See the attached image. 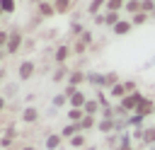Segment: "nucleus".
<instances>
[{"instance_id": "1", "label": "nucleus", "mask_w": 155, "mask_h": 150, "mask_svg": "<svg viewBox=\"0 0 155 150\" xmlns=\"http://www.w3.org/2000/svg\"><path fill=\"white\" fill-rule=\"evenodd\" d=\"M133 138L140 140L145 148H155V126H143L133 131Z\"/></svg>"}, {"instance_id": "2", "label": "nucleus", "mask_w": 155, "mask_h": 150, "mask_svg": "<svg viewBox=\"0 0 155 150\" xmlns=\"http://www.w3.org/2000/svg\"><path fill=\"white\" fill-rule=\"evenodd\" d=\"M143 97H145V94L138 90V92H131V94H126V97H124L119 104L124 106V111H126V114H136V109H138V104H140V99H143Z\"/></svg>"}, {"instance_id": "3", "label": "nucleus", "mask_w": 155, "mask_h": 150, "mask_svg": "<svg viewBox=\"0 0 155 150\" xmlns=\"http://www.w3.org/2000/svg\"><path fill=\"white\" fill-rule=\"evenodd\" d=\"M136 114H138V116H143V119H148V116H155V99L145 94V97L140 99V104H138Z\"/></svg>"}, {"instance_id": "4", "label": "nucleus", "mask_w": 155, "mask_h": 150, "mask_svg": "<svg viewBox=\"0 0 155 150\" xmlns=\"http://www.w3.org/2000/svg\"><path fill=\"white\" fill-rule=\"evenodd\" d=\"M97 131L104 135H114L116 133V119H99L97 121Z\"/></svg>"}, {"instance_id": "5", "label": "nucleus", "mask_w": 155, "mask_h": 150, "mask_svg": "<svg viewBox=\"0 0 155 150\" xmlns=\"http://www.w3.org/2000/svg\"><path fill=\"white\" fill-rule=\"evenodd\" d=\"M87 99H90V97H87V94H85L82 90H78L75 94H70V99H68V104H70L73 109H82V106L87 104Z\"/></svg>"}, {"instance_id": "6", "label": "nucleus", "mask_w": 155, "mask_h": 150, "mask_svg": "<svg viewBox=\"0 0 155 150\" xmlns=\"http://www.w3.org/2000/svg\"><path fill=\"white\" fill-rule=\"evenodd\" d=\"M131 29H133V24H131V19H121L116 27H111V31H114V36H126V34H131Z\"/></svg>"}, {"instance_id": "7", "label": "nucleus", "mask_w": 155, "mask_h": 150, "mask_svg": "<svg viewBox=\"0 0 155 150\" xmlns=\"http://www.w3.org/2000/svg\"><path fill=\"white\" fill-rule=\"evenodd\" d=\"M82 111H85V116H99L102 114V106H99L97 99H87V104L82 106Z\"/></svg>"}, {"instance_id": "8", "label": "nucleus", "mask_w": 155, "mask_h": 150, "mask_svg": "<svg viewBox=\"0 0 155 150\" xmlns=\"http://www.w3.org/2000/svg\"><path fill=\"white\" fill-rule=\"evenodd\" d=\"M126 94H128V92H126V85H124V80H121L119 85H114V87L109 90V97H111V99H116V102H121V99H124Z\"/></svg>"}, {"instance_id": "9", "label": "nucleus", "mask_w": 155, "mask_h": 150, "mask_svg": "<svg viewBox=\"0 0 155 150\" xmlns=\"http://www.w3.org/2000/svg\"><path fill=\"white\" fill-rule=\"evenodd\" d=\"M102 10H107V0H92V2L87 5V12H90L92 17L102 15Z\"/></svg>"}, {"instance_id": "10", "label": "nucleus", "mask_w": 155, "mask_h": 150, "mask_svg": "<svg viewBox=\"0 0 155 150\" xmlns=\"http://www.w3.org/2000/svg\"><path fill=\"white\" fill-rule=\"evenodd\" d=\"M121 19H124L121 12H109V10H104V24H107V27H116Z\"/></svg>"}, {"instance_id": "11", "label": "nucleus", "mask_w": 155, "mask_h": 150, "mask_svg": "<svg viewBox=\"0 0 155 150\" xmlns=\"http://www.w3.org/2000/svg\"><path fill=\"white\" fill-rule=\"evenodd\" d=\"M31 75H34V63L31 60H24L19 65V80H29Z\"/></svg>"}, {"instance_id": "12", "label": "nucleus", "mask_w": 155, "mask_h": 150, "mask_svg": "<svg viewBox=\"0 0 155 150\" xmlns=\"http://www.w3.org/2000/svg\"><path fill=\"white\" fill-rule=\"evenodd\" d=\"M87 80V75L82 73V70H73L70 75H68V85H73V87H78V85H82Z\"/></svg>"}, {"instance_id": "13", "label": "nucleus", "mask_w": 155, "mask_h": 150, "mask_svg": "<svg viewBox=\"0 0 155 150\" xmlns=\"http://www.w3.org/2000/svg\"><path fill=\"white\" fill-rule=\"evenodd\" d=\"M124 12H126L128 17H133V15L143 12V7H140V0H128V2L124 5Z\"/></svg>"}, {"instance_id": "14", "label": "nucleus", "mask_w": 155, "mask_h": 150, "mask_svg": "<svg viewBox=\"0 0 155 150\" xmlns=\"http://www.w3.org/2000/svg\"><path fill=\"white\" fill-rule=\"evenodd\" d=\"M39 15H41V17H53V15H56V7H53V2H48V0L39 2Z\"/></svg>"}, {"instance_id": "15", "label": "nucleus", "mask_w": 155, "mask_h": 150, "mask_svg": "<svg viewBox=\"0 0 155 150\" xmlns=\"http://www.w3.org/2000/svg\"><path fill=\"white\" fill-rule=\"evenodd\" d=\"M19 44H22L19 31H12V34H10V39H7V51H10V53H15V51L19 48Z\"/></svg>"}, {"instance_id": "16", "label": "nucleus", "mask_w": 155, "mask_h": 150, "mask_svg": "<svg viewBox=\"0 0 155 150\" xmlns=\"http://www.w3.org/2000/svg\"><path fill=\"white\" fill-rule=\"evenodd\" d=\"M70 51H73V48H70V46H65V44H63V46H58V48H56V63H61V65H63V63L68 60Z\"/></svg>"}, {"instance_id": "17", "label": "nucleus", "mask_w": 155, "mask_h": 150, "mask_svg": "<svg viewBox=\"0 0 155 150\" xmlns=\"http://www.w3.org/2000/svg\"><path fill=\"white\" fill-rule=\"evenodd\" d=\"M53 7H56V15H65V12H70L73 0H53Z\"/></svg>"}, {"instance_id": "18", "label": "nucleus", "mask_w": 155, "mask_h": 150, "mask_svg": "<svg viewBox=\"0 0 155 150\" xmlns=\"http://www.w3.org/2000/svg\"><path fill=\"white\" fill-rule=\"evenodd\" d=\"M128 19H131V24H133V27H143V24H148V22H150V15H148V12H138V15L128 17Z\"/></svg>"}, {"instance_id": "19", "label": "nucleus", "mask_w": 155, "mask_h": 150, "mask_svg": "<svg viewBox=\"0 0 155 150\" xmlns=\"http://www.w3.org/2000/svg\"><path fill=\"white\" fill-rule=\"evenodd\" d=\"M82 119H85V111H82V109H73V106L68 109V121H70V123H80Z\"/></svg>"}, {"instance_id": "20", "label": "nucleus", "mask_w": 155, "mask_h": 150, "mask_svg": "<svg viewBox=\"0 0 155 150\" xmlns=\"http://www.w3.org/2000/svg\"><path fill=\"white\" fill-rule=\"evenodd\" d=\"M61 143H63V135H61V133H53V135H48V138H46V148H48V150L61 148Z\"/></svg>"}, {"instance_id": "21", "label": "nucleus", "mask_w": 155, "mask_h": 150, "mask_svg": "<svg viewBox=\"0 0 155 150\" xmlns=\"http://www.w3.org/2000/svg\"><path fill=\"white\" fill-rule=\"evenodd\" d=\"M119 82H121L119 73H107V75H104V87H107V90H111V87L119 85Z\"/></svg>"}, {"instance_id": "22", "label": "nucleus", "mask_w": 155, "mask_h": 150, "mask_svg": "<svg viewBox=\"0 0 155 150\" xmlns=\"http://www.w3.org/2000/svg\"><path fill=\"white\" fill-rule=\"evenodd\" d=\"M126 126H133V128H143V126H145V119H143V116H138V114H131V116L126 119Z\"/></svg>"}, {"instance_id": "23", "label": "nucleus", "mask_w": 155, "mask_h": 150, "mask_svg": "<svg viewBox=\"0 0 155 150\" xmlns=\"http://www.w3.org/2000/svg\"><path fill=\"white\" fill-rule=\"evenodd\" d=\"M80 131H90V128H97V116H85L80 123Z\"/></svg>"}, {"instance_id": "24", "label": "nucleus", "mask_w": 155, "mask_h": 150, "mask_svg": "<svg viewBox=\"0 0 155 150\" xmlns=\"http://www.w3.org/2000/svg\"><path fill=\"white\" fill-rule=\"evenodd\" d=\"M68 143H70L73 148H85V145H87V135H85V133H78V135H73Z\"/></svg>"}, {"instance_id": "25", "label": "nucleus", "mask_w": 155, "mask_h": 150, "mask_svg": "<svg viewBox=\"0 0 155 150\" xmlns=\"http://www.w3.org/2000/svg\"><path fill=\"white\" fill-rule=\"evenodd\" d=\"M22 119H24L27 123H34V121L39 119V111H36L34 106H29V109H24V114H22Z\"/></svg>"}, {"instance_id": "26", "label": "nucleus", "mask_w": 155, "mask_h": 150, "mask_svg": "<svg viewBox=\"0 0 155 150\" xmlns=\"http://www.w3.org/2000/svg\"><path fill=\"white\" fill-rule=\"evenodd\" d=\"M124 0H107V10L109 12H124Z\"/></svg>"}, {"instance_id": "27", "label": "nucleus", "mask_w": 155, "mask_h": 150, "mask_svg": "<svg viewBox=\"0 0 155 150\" xmlns=\"http://www.w3.org/2000/svg\"><path fill=\"white\" fill-rule=\"evenodd\" d=\"M87 80H90L94 87H104V75H99V73H90Z\"/></svg>"}, {"instance_id": "28", "label": "nucleus", "mask_w": 155, "mask_h": 150, "mask_svg": "<svg viewBox=\"0 0 155 150\" xmlns=\"http://www.w3.org/2000/svg\"><path fill=\"white\" fill-rule=\"evenodd\" d=\"M140 7H143V12L153 15L155 12V0H140Z\"/></svg>"}, {"instance_id": "29", "label": "nucleus", "mask_w": 155, "mask_h": 150, "mask_svg": "<svg viewBox=\"0 0 155 150\" xmlns=\"http://www.w3.org/2000/svg\"><path fill=\"white\" fill-rule=\"evenodd\" d=\"M65 75H70V73H68V68H65V65H61V68L56 70V75H53V80H56V82H61V80H65Z\"/></svg>"}, {"instance_id": "30", "label": "nucleus", "mask_w": 155, "mask_h": 150, "mask_svg": "<svg viewBox=\"0 0 155 150\" xmlns=\"http://www.w3.org/2000/svg\"><path fill=\"white\" fill-rule=\"evenodd\" d=\"M0 7H2V12H12L15 10V0H0Z\"/></svg>"}, {"instance_id": "31", "label": "nucleus", "mask_w": 155, "mask_h": 150, "mask_svg": "<svg viewBox=\"0 0 155 150\" xmlns=\"http://www.w3.org/2000/svg\"><path fill=\"white\" fill-rule=\"evenodd\" d=\"M73 51H75V53H85V51H87V44H82V41L78 39V41H75V48H73Z\"/></svg>"}, {"instance_id": "32", "label": "nucleus", "mask_w": 155, "mask_h": 150, "mask_svg": "<svg viewBox=\"0 0 155 150\" xmlns=\"http://www.w3.org/2000/svg\"><path fill=\"white\" fill-rule=\"evenodd\" d=\"M80 41L90 46V44H92V34H90V31H82V34H80Z\"/></svg>"}, {"instance_id": "33", "label": "nucleus", "mask_w": 155, "mask_h": 150, "mask_svg": "<svg viewBox=\"0 0 155 150\" xmlns=\"http://www.w3.org/2000/svg\"><path fill=\"white\" fill-rule=\"evenodd\" d=\"M65 102H68V97H65V94H58V97L53 99V104H56V106H63Z\"/></svg>"}, {"instance_id": "34", "label": "nucleus", "mask_w": 155, "mask_h": 150, "mask_svg": "<svg viewBox=\"0 0 155 150\" xmlns=\"http://www.w3.org/2000/svg\"><path fill=\"white\" fill-rule=\"evenodd\" d=\"M94 24H104V12H102V15H97V17H94Z\"/></svg>"}, {"instance_id": "35", "label": "nucleus", "mask_w": 155, "mask_h": 150, "mask_svg": "<svg viewBox=\"0 0 155 150\" xmlns=\"http://www.w3.org/2000/svg\"><path fill=\"white\" fill-rule=\"evenodd\" d=\"M2 106H5V102H2V99H0V109H2Z\"/></svg>"}, {"instance_id": "36", "label": "nucleus", "mask_w": 155, "mask_h": 150, "mask_svg": "<svg viewBox=\"0 0 155 150\" xmlns=\"http://www.w3.org/2000/svg\"><path fill=\"white\" fill-rule=\"evenodd\" d=\"M150 19H155V12H153V15H150Z\"/></svg>"}, {"instance_id": "37", "label": "nucleus", "mask_w": 155, "mask_h": 150, "mask_svg": "<svg viewBox=\"0 0 155 150\" xmlns=\"http://www.w3.org/2000/svg\"><path fill=\"white\" fill-rule=\"evenodd\" d=\"M85 150H97V148H85Z\"/></svg>"}, {"instance_id": "38", "label": "nucleus", "mask_w": 155, "mask_h": 150, "mask_svg": "<svg viewBox=\"0 0 155 150\" xmlns=\"http://www.w3.org/2000/svg\"><path fill=\"white\" fill-rule=\"evenodd\" d=\"M0 80H2V70H0Z\"/></svg>"}, {"instance_id": "39", "label": "nucleus", "mask_w": 155, "mask_h": 150, "mask_svg": "<svg viewBox=\"0 0 155 150\" xmlns=\"http://www.w3.org/2000/svg\"><path fill=\"white\" fill-rule=\"evenodd\" d=\"M24 150H34V148H24Z\"/></svg>"}, {"instance_id": "40", "label": "nucleus", "mask_w": 155, "mask_h": 150, "mask_svg": "<svg viewBox=\"0 0 155 150\" xmlns=\"http://www.w3.org/2000/svg\"><path fill=\"white\" fill-rule=\"evenodd\" d=\"M0 15H2V7H0Z\"/></svg>"}, {"instance_id": "41", "label": "nucleus", "mask_w": 155, "mask_h": 150, "mask_svg": "<svg viewBox=\"0 0 155 150\" xmlns=\"http://www.w3.org/2000/svg\"><path fill=\"white\" fill-rule=\"evenodd\" d=\"M0 58H2V53H0Z\"/></svg>"}, {"instance_id": "42", "label": "nucleus", "mask_w": 155, "mask_h": 150, "mask_svg": "<svg viewBox=\"0 0 155 150\" xmlns=\"http://www.w3.org/2000/svg\"><path fill=\"white\" fill-rule=\"evenodd\" d=\"M48 2H53V0H48Z\"/></svg>"}, {"instance_id": "43", "label": "nucleus", "mask_w": 155, "mask_h": 150, "mask_svg": "<svg viewBox=\"0 0 155 150\" xmlns=\"http://www.w3.org/2000/svg\"><path fill=\"white\" fill-rule=\"evenodd\" d=\"M124 2H128V0H124Z\"/></svg>"}]
</instances>
